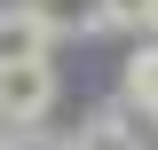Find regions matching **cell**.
<instances>
[{"label": "cell", "instance_id": "1", "mask_svg": "<svg viewBox=\"0 0 158 150\" xmlns=\"http://www.w3.org/2000/svg\"><path fill=\"white\" fill-rule=\"evenodd\" d=\"M56 103V71L40 63H0V119L8 127H40V111Z\"/></svg>", "mask_w": 158, "mask_h": 150}, {"label": "cell", "instance_id": "2", "mask_svg": "<svg viewBox=\"0 0 158 150\" xmlns=\"http://www.w3.org/2000/svg\"><path fill=\"white\" fill-rule=\"evenodd\" d=\"M48 24H40V8L32 0H16V8H0V63H40L48 56Z\"/></svg>", "mask_w": 158, "mask_h": 150}, {"label": "cell", "instance_id": "3", "mask_svg": "<svg viewBox=\"0 0 158 150\" xmlns=\"http://www.w3.org/2000/svg\"><path fill=\"white\" fill-rule=\"evenodd\" d=\"M32 8H40V24L56 40H79V32H103V24H111L103 0H32Z\"/></svg>", "mask_w": 158, "mask_h": 150}, {"label": "cell", "instance_id": "4", "mask_svg": "<svg viewBox=\"0 0 158 150\" xmlns=\"http://www.w3.org/2000/svg\"><path fill=\"white\" fill-rule=\"evenodd\" d=\"M103 16L127 24V32H150V0H103Z\"/></svg>", "mask_w": 158, "mask_h": 150}, {"label": "cell", "instance_id": "5", "mask_svg": "<svg viewBox=\"0 0 158 150\" xmlns=\"http://www.w3.org/2000/svg\"><path fill=\"white\" fill-rule=\"evenodd\" d=\"M0 150H63V142H48V134H16V142H0Z\"/></svg>", "mask_w": 158, "mask_h": 150}, {"label": "cell", "instance_id": "6", "mask_svg": "<svg viewBox=\"0 0 158 150\" xmlns=\"http://www.w3.org/2000/svg\"><path fill=\"white\" fill-rule=\"evenodd\" d=\"M150 32H158V0H150Z\"/></svg>", "mask_w": 158, "mask_h": 150}]
</instances>
